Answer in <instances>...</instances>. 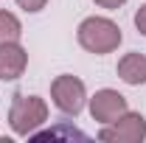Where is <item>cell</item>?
I'll return each instance as SVG.
<instances>
[{
    "label": "cell",
    "mask_w": 146,
    "mask_h": 143,
    "mask_svg": "<svg viewBox=\"0 0 146 143\" xmlns=\"http://www.w3.org/2000/svg\"><path fill=\"white\" fill-rule=\"evenodd\" d=\"M48 121V104L39 95H25L17 93L11 107H9V126L20 138H31L39 126Z\"/></svg>",
    "instance_id": "obj_2"
},
{
    "label": "cell",
    "mask_w": 146,
    "mask_h": 143,
    "mask_svg": "<svg viewBox=\"0 0 146 143\" xmlns=\"http://www.w3.org/2000/svg\"><path fill=\"white\" fill-rule=\"evenodd\" d=\"M51 101L59 112L65 115H79L84 104H87V87L79 76H70V73H62L51 81Z\"/></svg>",
    "instance_id": "obj_3"
},
{
    "label": "cell",
    "mask_w": 146,
    "mask_h": 143,
    "mask_svg": "<svg viewBox=\"0 0 146 143\" xmlns=\"http://www.w3.org/2000/svg\"><path fill=\"white\" fill-rule=\"evenodd\" d=\"M31 138H34V140H48V138H51V140H54V138H79V140H84L87 135L79 132V129H73V126H56L51 132H39V129H36Z\"/></svg>",
    "instance_id": "obj_9"
},
{
    "label": "cell",
    "mask_w": 146,
    "mask_h": 143,
    "mask_svg": "<svg viewBox=\"0 0 146 143\" xmlns=\"http://www.w3.org/2000/svg\"><path fill=\"white\" fill-rule=\"evenodd\" d=\"M23 36V23H20L17 14L0 9V45L3 42H20Z\"/></svg>",
    "instance_id": "obj_8"
},
{
    "label": "cell",
    "mask_w": 146,
    "mask_h": 143,
    "mask_svg": "<svg viewBox=\"0 0 146 143\" xmlns=\"http://www.w3.org/2000/svg\"><path fill=\"white\" fill-rule=\"evenodd\" d=\"M87 107H90L93 121L104 126V124H110V121H115L118 115H124L129 109V104H127V98H124L118 90L101 87V90H96V95L87 98Z\"/></svg>",
    "instance_id": "obj_5"
},
{
    "label": "cell",
    "mask_w": 146,
    "mask_h": 143,
    "mask_svg": "<svg viewBox=\"0 0 146 143\" xmlns=\"http://www.w3.org/2000/svg\"><path fill=\"white\" fill-rule=\"evenodd\" d=\"M143 138H146V118L132 109L118 115L115 121L104 124L98 132V140L107 143H143Z\"/></svg>",
    "instance_id": "obj_4"
},
{
    "label": "cell",
    "mask_w": 146,
    "mask_h": 143,
    "mask_svg": "<svg viewBox=\"0 0 146 143\" xmlns=\"http://www.w3.org/2000/svg\"><path fill=\"white\" fill-rule=\"evenodd\" d=\"M28 68V51L20 42H3L0 45V79L17 81Z\"/></svg>",
    "instance_id": "obj_6"
},
{
    "label": "cell",
    "mask_w": 146,
    "mask_h": 143,
    "mask_svg": "<svg viewBox=\"0 0 146 143\" xmlns=\"http://www.w3.org/2000/svg\"><path fill=\"white\" fill-rule=\"evenodd\" d=\"M115 73H118V79H121L124 84H129V87H141V84H146V56L138 54V51L124 54L121 59H118Z\"/></svg>",
    "instance_id": "obj_7"
},
{
    "label": "cell",
    "mask_w": 146,
    "mask_h": 143,
    "mask_svg": "<svg viewBox=\"0 0 146 143\" xmlns=\"http://www.w3.org/2000/svg\"><path fill=\"white\" fill-rule=\"evenodd\" d=\"M76 39H79V45H82L87 54L104 56V54L118 51L124 34H121V25L112 23L110 17H96V14H93V17H84L79 23Z\"/></svg>",
    "instance_id": "obj_1"
},
{
    "label": "cell",
    "mask_w": 146,
    "mask_h": 143,
    "mask_svg": "<svg viewBox=\"0 0 146 143\" xmlns=\"http://www.w3.org/2000/svg\"><path fill=\"white\" fill-rule=\"evenodd\" d=\"M17 6L23 11H28V14H36V11H42L48 6V0H17Z\"/></svg>",
    "instance_id": "obj_10"
},
{
    "label": "cell",
    "mask_w": 146,
    "mask_h": 143,
    "mask_svg": "<svg viewBox=\"0 0 146 143\" xmlns=\"http://www.w3.org/2000/svg\"><path fill=\"white\" fill-rule=\"evenodd\" d=\"M135 28H138V31L146 36V3L138 9V11H135Z\"/></svg>",
    "instance_id": "obj_11"
},
{
    "label": "cell",
    "mask_w": 146,
    "mask_h": 143,
    "mask_svg": "<svg viewBox=\"0 0 146 143\" xmlns=\"http://www.w3.org/2000/svg\"><path fill=\"white\" fill-rule=\"evenodd\" d=\"M93 3H96V6H101V9H110V11H112V9H121L127 0H93Z\"/></svg>",
    "instance_id": "obj_12"
}]
</instances>
